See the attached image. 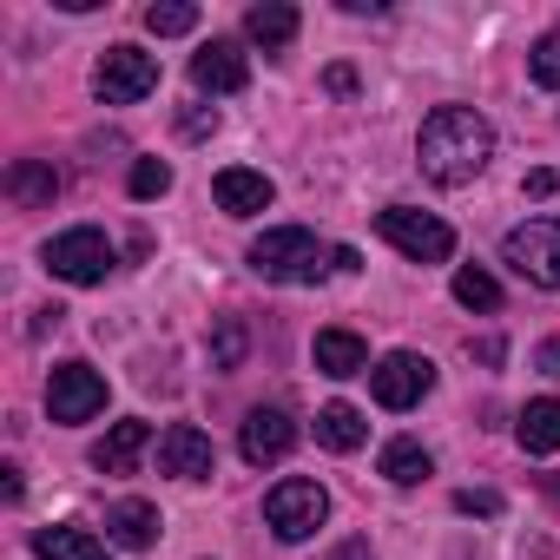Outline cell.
I'll list each match as a JSON object with an SVG mask.
<instances>
[{"instance_id":"1","label":"cell","mask_w":560,"mask_h":560,"mask_svg":"<svg viewBox=\"0 0 560 560\" xmlns=\"http://www.w3.org/2000/svg\"><path fill=\"white\" fill-rule=\"evenodd\" d=\"M488 159H494V126L475 106H435L416 132V165L435 185H468L488 172Z\"/></svg>"},{"instance_id":"2","label":"cell","mask_w":560,"mask_h":560,"mask_svg":"<svg viewBox=\"0 0 560 560\" xmlns=\"http://www.w3.org/2000/svg\"><path fill=\"white\" fill-rule=\"evenodd\" d=\"M244 264L264 284H317L324 270H337V250H324L317 231H304V224H277L244 250Z\"/></svg>"},{"instance_id":"3","label":"cell","mask_w":560,"mask_h":560,"mask_svg":"<svg viewBox=\"0 0 560 560\" xmlns=\"http://www.w3.org/2000/svg\"><path fill=\"white\" fill-rule=\"evenodd\" d=\"M501 264L540 291H560V218H527L501 237Z\"/></svg>"},{"instance_id":"4","label":"cell","mask_w":560,"mask_h":560,"mask_svg":"<svg viewBox=\"0 0 560 560\" xmlns=\"http://www.w3.org/2000/svg\"><path fill=\"white\" fill-rule=\"evenodd\" d=\"M47 270L60 277V284H106L113 277V264H119V250H113V237L106 231H93V224H80V231H60L47 250Z\"/></svg>"},{"instance_id":"5","label":"cell","mask_w":560,"mask_h":560,"mask_svg":"<svg viewBox=\"0 0 560 560\" xmlns=\"http://www.w3.org/2000/svg\"><path fill=\"white\" fill-rule=\"evenodd\" d=\"M324 514H330V494H324L317 481H304V475L277 481V488L264 494V521H270L277 540H311V534L324 527Z\"/></svg>"},{"instance_id":"6","label":"cell","mask_w":560,"mask_h":560,"mask_svg":"<svg viewBox=\"0 0 560 560\" xmlns=\"http://www.w3.org/2000/svg\"><path fill=\"white\" fill-rule=\"evenodd\" d=\"M376 231H383L402 257H416V264H448V257H455V231H448L435 211L389 205V211H376Z\"/></svg>"},{"instance_id":"7","label":"cell","mask_w":560,"mask_h":560,"mask_svg":"<svg viewBox=\"0 0 560 560\" xmlns=\"http://www.w3.org/2000/svg\"><path fill=\"white\" fill-rule=\"evenodd\" d=\"M152 86H159V60H152V54H139V47H106V54H100L93 93H100L106 106H139Z\"/></svg>"},{"instance_id":"8","label":"cell","mask_w":560,"mask_h":560,"mask_svg":"<svg viewBox=\"0 0 560 560\" xmlns=\"http://www.w3.org/2000/svg\"><path fill=\"white\" fill-rule=\"evenodd\" d=\"M106 409V376L93 363H54L47 376V416L54 422H93Z\"/></svg>"},{"instance_id":"9","label":"cell","mask_w":560,"mask_h":560,"mask_svg":"<svg viewBox=\"0 0 560 560\" xmlns=\"http://www.w3.org/2000/svg\"><path fill=\"white\" fill-rule=\"evenodd\" d=\"M429 389H435V363L416 357V350H389V357L370 370V396H376L383 409H416Z\"/></svg>"},{"instance_id":"10","label":"cell","mask_w":560,"mask_h":560,"mask_svg":"<svg viewBox=\"0 0 560 560\" xmlns=\"http://www.w3.org/2000/svg\"><path fill=\"white\" fill-rule=\"evenodd\" d=\"M291 448H298V422H291L284 409H250V416H244V429H237V455H244L250 468L284 462Z\"/></svg>"},{"instance_id":"11","label":"cell","mask_w":560,"mask_h":560,"mask_svg":"<svg viewBox=\"0 0 560 560\" xmlns=\"http://www.w3.org/2000/svg\"><path fill=\"white\" fill-rule=\"evenodd\" d=\"M211 468H218V448H211V435H205V429H191V422H172V429L159 435V475L205 481Z\"/></svg>"},{"instance_id":"12","label":"cell","mask_w":560,"mask_h":560,"mask_svg":"<svg viewBox=\"0 0 560 560\" xmlns=\"http://www.w3.org/2000/svg\"><path fill=\"white\" fill-rule=\"evenodd\" d=\"M244 80H250V60H244L237 40H211V47L191 54V86L198 93H237Z\"/></svg>"},{"instance_id":"13","label":"cell","mask_w":560,"mask_h":560,"mask_svg":"<svg viewBox=\"0 0 560 560\" xmlns=\"http://www.w3.org/2000/svg\"><path fill=\"white\" fill-rule=\"evenodd\" d=\"M211 198H218V211H231V218H257V211H270L277 185H270L264 172H250V165H224V172L211 178Z\"/></svg>"},{"instance_id":"14","label":"cell","mask_w":560,"mask_h":560,"mask_svg":"<svg viewBox=\"0 0 560 560\" xmlns=\"http://www.w3.org/2000/svg\"><path fill=\"white\" fill-rule=\"evenodd\" d=\"M106 540L126 547V553H145L159 540V508L152 501H113L106 508Z\"/></svg>"},{"instance_id":"15","label":"cell","mask_w":560,"mask_h":560,"mask_svg":"<svg viewBox=\"0 0 560 560\" xmlns=\"http://www.w3.org/2000/svg\"><path fill=\"white\" fill-rule=\"evenodd\" d=\"M145 442H152V429H145V422H113V429H106V442L93 448V468H100V475H132V462L145 455Z\"/></svg>"},{"instance_id":"16","label":"cell","mask_w":560,"mask_h":560,"mask_svg":"<svg viewBox=\"0 0 560 560\" xmlns=\"http://www.w3.org/2000/svg\"><path fill=\"white\" fill-rule=\"evenodd\" d=\"M34 553H40V560H106V540H100L93 527L60 521V527H40V534H34Z\"/></svg>"},{"instance_id":"17","label":"cell","mask_w":560,"mask_h":560,"mask_svg":"<svg viewBox=\"0 0 560 560\" xmlns=\"http://www.w3.org/2000/svg\"><path fill=\"white\" fill-rule=\"evenodd\" d=\"M317 370L324 376H370V350H363V337H350V330H317Z\"/></svg>"},{"instance_id":"18","label":"cell","mask_w":560,"mask_h":560,"mask_svg":"<svg viewBox=\"0 0 560 560\" xmlns=\"http://www.w3.org/2000/svg\"><path fill=\"white\" fill-rule=\"evenodd\" d=\"M514 435H521V448H527V455H553V448H560V396L527 402V409H521V422H514Z\"/></svg>"},{"instance_id":"19","label":"cell","mask_w":560,"mask_h":560,"mask_svg":"<svg viewBox=\"0 0 560 560\" xmlns=\"http://www.w3.org/2000/svg\"><path fill=\"white\" fill-rule=\"evenodd\" d=\"M363 435H370L363 409H350V402H324V409H317V442H324V448L350 455V448H363Z\"/></svg>"},{"instance_id":"20","label":"cell","mask_w":560,"mask_h":560,"mask_svg":"<svg viewBox=\"0 0 560 560\" xmlns=\"http://www.w3.org/2000/svg\"><path fill=\"white\" fill-rule=\"evenodd\" d=\"M244 34L257 47H291L298 40V8H284V0H257V8L244 14Z\"/></svg>"},{"instance_id":"21","label":"cell","mask_w":560,"mask_h":560,"mask_svg":"<svg viewBox=\"0 0 560 560\" xmlns=\"http://www.w3.org/2000/svg\"><path fill=\"white\" fill-rule=\"evenodd\" d=\"M376 468H383V481H396V488H416V481H422L435 462H429V448H422L416 435H396V442L383 448V462H376Z\"/></svg>"},{"instance_id":"22","label":"cell","mask_w":560,"mask_h":560,"mask_svg":"<svg viewBox=\"0 0 560 560\" xmlns=\"http://www.w3.org/2000/svg\"><path fill=\"white\" fill-rule=\"evenodd\" d=\"M8 198H14V205H54V198H60V172L21 159V165L8 172Z\"/></svg>"},{"instance_id":"23","label":"cell","mask_w":560,"mask_h":560,"mask_svg":"<svg viewBox=\"0 0 560 560\" xmlns=\"http://www.w3.org/2000/svg\"><path fill=\"white\" fill-rule=\"evenodd\" d=\"M455 304H468V311H501V284L488 270H455Z\"/></svg>"},{"instance_id":"24","label":"cell","mask_w":560,"mask_h":560,"mask_svg":"<svg viewBox=\"0 0 560 560\" xmlns=\"http://www.w3.org/2000/svg\"><path fill=\"white\" fill-rule=\"evenodd\" d=\"M527 80L547 86V93H560V27L534 40V54H527Z\"/></svg>"},{"instance_id":"25","label":"cell","mask_w":560,"mask_h":560,"mask_svg":"<svg viewBox=\"0 0 560 560\" xmlns=\"http://www.w3.org/2000/svg\"><path fill=\"white\" fill-rule=\"evenodd\" d=\"M145 27H152L159 40H178V34L198 27V8H191V0H165V8H145Z\"/></svg>"},{"instance_id":"26","label":"cell","mask_w":560,"mask_h":560,"mask_svg":"<svg viewBox=\"0 0 560 560\" xmlns=\"http://www.w3.org/2000/svg\"><path fill=\"white\" fill-rule=\"evenodd\" d=\"M126 185H132V198H165V191H172V165H165V159H139Z\"/></svg>"},{"instance_id":"27","label":"cell","mask_w":560,"mask_h":560,"mask_svg":"<svg viewBox=\"0 0 560 560\" xmlns=\"http://www.w3.org/2000/svg\"><path fill=\"white\" fill-rule=\"evenodd\" d=\"M237 363H244V324L224 317L218 337H211V370H237Z\"/></svg>"},{"instance_id":"28","label":"cell","mask_w":560,"mask_h":560,"mask_svg":"<svg viewBox=\"0 0 560 560\" xmlns=\"http://www.w3.org/2000/svg\"><path fill=\"white\" fill-rule=\"evenodd\" d=\"M455 508H462V514H494L501 494H475V488H468V494H455Z\"/></svg>"},{"instance_id":"29","label":"cell","mask_w":560,"mask_h":560,"mask_svg":"<svg viewBox=\"0 0 560 560\" xmlns=\"http://www.w3.org/2000/svg\"><path fill=\"white\" fill-rule=\"evenodd\" d=\"M178 126H185V139H205V132H218V113H185Z\"/></svg>"},{"instance_id":"30","label":"cell","mask_w":560,"mask_h":560,"mask_svg":"<svg viewBox=\"0 0 560 560\" xmlns=\"http://www.w3.org/2000/svg\"><path fill=\"white\" fill-rule=\"evenodd\" d=\"M534 363H540V376H560V343H540V357H534Z\"/></svg>"},{"instance_id":"31","label":"cell","mask_w":560,"mask_h":560,"mask_svg":"<svg viewBox=\"0 0 560 560\" xmlns=\"http://www.w3.org/2000/svg\"><path fill=\"white\" fill-rule=\"evenodd\" d=\"M330 93H357V73L350 67H330Z\"/></svg>"},{"instance_id":"32","label":"cell","mask_w":560,"mask_h":560,"mask_svg":"<svg viewBox=\"0 0 560 560\" xmlns=\"http://www.w3.org/2000/svg\"><path fill=\"white\" fill-rule=\"evenodd\" d=\"M547 488H553V494H560V475H553V481H547Z\"/></svg>"}]
</instances>
